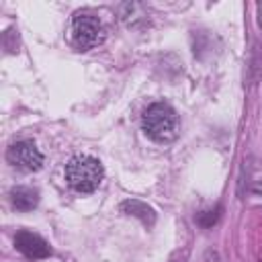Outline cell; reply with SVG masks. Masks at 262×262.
Listing matches in <instances>:
<instances>
[{"label":"cell","mask_w":262,"mask_h":262,"mask_svg":"<svg viewBox=\"0 0 262 262\" xmlns=\"http://www.w3.org/2000/svg\"><path fill=\"white\" fill-rule=\"evenodd\" d=\"M141 129L154 141H172L178 135V115L170 104L154 102L145 108L141 117Z\"/></svg>","instance_id":"6da1fadb"},{"label":"cell","mask_w":262,"mask_h":262,"mask_svg":"<svg viewBox=\"0 0 262 262\" xmlns=\"http://www.w3.org/2000/svg\"><path fill=\"white\" fill-rule=\"evenodd\" d=\"M102 164L92 156H76L66 164V180L78 192H94L102 182Z\"/></svg>","instance_id":"7a4b0ae2"},{"label":"cell","mask_w":262,"mask_h":262,"mask_svg":"<svg viewBox=\"0 0 262 262\" xmlns=\"http://www.w3.org/2000/svg\"><path fill=\"white\" fill-rule=\"evenodd\" d=\"M70 37H72V43H74L76 49L86 51V49L96 47L102 41L104 29H102V23L96 16H92V14H78L72 20Z\"/></svg>","instance_id":"3957f363"},{"label":"cell","mask_w":262,"mask_h":262,"mask_svg":"<svg viewBox=\"0 0 262 262\" xmlns=\"http://www.w3.org/2000/svg\"><path fill=\"white\" fill-rule=\"evenodd\" d=\"M6 160L18 170L37 172L43 166V154L33 141H16L6 149Z\"/></svg>","instance_id":"277c9868"},{"label":"cell","mask_w":262,"mask_h":262,"mask_svg":"<svg viewBox=\"0 0 262 262\" xmlns=\"http://www.w3.org/2000/svg\"><path fill=\"white\" fill-rule=\"evenodd\" d=\"M14 246L20 254H25L27 258H35V260H41V258H47L51 256V248L49 244L37 235V233H31V231H18L16 237H14Z\"/></svg>","instance_id":"5b68a950"},{"label":"cell","mask_w":262,"mask_h":262,"mask_svg":"<svg viewBox=\"0 0 262 262\" xmlns=\"http://www.w3.org/2000/svg\"><path fill=\"white\" fill-rule=\"evenodd\" d=\"M121 211H123L125 215L137 217L145 227H151V225L156 223V211H154L147 203H143V201H139V199H127V201H123V203H121Z\"/></svg>","instance_id":"8992f818"},{"label":"cell","mask_w":262,"mask_h":262,"mask_svg":"<svg viewBox=\"0 0 262 262\" xmlns=\"http://www.w3.org/2000/svg\"><path fill=\"white\" fill-rule=\"evenodd\" d=\"M10 199L18 211H33L39 205V190L31 186H14L10 190Z\"/></svg>","instance_id":"52a82bcc"},{"label":"cell","mask_w":262,"mask_h":262,"mask_svg":"<svg viewBox=\"0 0 262 262\" xmlns=\"http://www.w3.org/2000/svg\"><path fill=\"white\" fill-rule=\"evenodd\" d=\"M221 211H223V207H221V205H215L213 209H205V211L196 213L194 221H196V225H201L203 229H209V227H213V225L219 221Z\"/></svg>","instance_id":"ba28073f"},{"label":"cell","mask_w":262,"mask_h":262,"mask_svg":"<svg viewBox=\"0 0 262 262\" xmlns=\"http://www.w3.org/2000/svg\"><path fill=\"white\" fill-rule=\"evenodd\" d=\"M205 262H219V254L213 252V250H209V252L205 254Z\"/></svg>","instance_id":"9c48e42d"},{"label":"cell","mask_w":262,"mask_h":262,"mask_svg":"<svg viewBox=\"0 0 262 262\" xmlns=\"http://www.w3.org/2000/svg\"><path fill=\"white\" fill-rule=\"evenodd\" d=\"M260 8H262V6H260Z\"/></svg>","instance_id":"30bf717a"}]
</instances>
